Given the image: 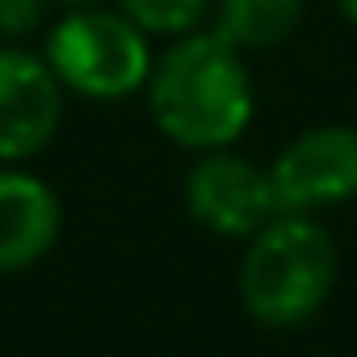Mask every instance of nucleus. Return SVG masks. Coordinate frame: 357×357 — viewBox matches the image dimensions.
<instances>
[{
  "mask_svg": "<svg viewBox=\"0 0 357 357\" xmlns=\"http://www.w3.org/2000/svg\"><path fill=\"white\" fill-rule=\"evenodd\" d=\"M154 127L181 149H227L253 122V77L244 54L218 32H185L149 68Z\"/></svg>",
  "mask_w": 357,
  "mask_h": 357,
  "instance_id": "obj_1",
  "label": "nucleus"
},
{
  "mask_svg": "<svg viewBox=\"0 0 357 357\" xmlns=\"http://www.w3.org/2000/svg\"><path fill=\"white\" fill-rule=\"evenodd\" d=\"M340 249L312 213H276L244 244L240 258V303L267 331H298L335 294Z\"/></svg>",
  "mask_w": 357,
  "mask_h": 357,
  "instance_id": "obj_2",
  "label": "nucleus"
},
{
  "mask_svg": "<svg viewBox=\"0 0 357 357\" xmlns=\"http://www.w3.org/2000/svg\"><path fill=\"white\" fill-rule=\"evenodd\" d=\"M41 59L63 91L82 100H127L145 91L154 54L149 36L122 9L77 5L45 32Z\"/></svg>",
  "mask_w": 357,
  "mask_h": 357,
  "instance_id": "obj_3",
  "label": "nucleus"
},
{
  "mask_svg": "<svg viewBox=\"0 0 357 357\" xmlns=\"http://www.w3.org/2000/svg\"><path fill=\"white\" fill-rule=\"evenodd\" d=\"M276 213H326L357 199V127H307L267 167Z\"/></svg>",
  "mask_w": 357,
  "mask_h": 357,
  "instance_id": "obj_4",
  "label": "nucleus"
},
{
  "mask_svg": "<svg viewBox=\"0 0 357 357\" xmlns=\"http://www.w3.org/2000/svg\"><path fill=\"white\" fill-rule=\"evenodd\" d=\"M185 213L222 240H249L267 218H276L267 167L231 154V145L204 149L185 172Z\"/></svg>",
  "mask_w": 357,
  "mask_h": 357,
  "instance_id": "obj_5",
  "label": "nucleus"
},
{
  "mask_svg": "<svg viewBox=\"0 0 357 357\" xmlns=\"http://www.w3.org/2000/svg\"><path fill=\"white\" fill-rule=\"evenodd\" d=\"M63 118V86L41 54L0 45V163H27L54 140Z\"/></svg>",
  "mask_w": 357,
  "mask_h": 357,
  "instance_id": "obj_6",
  "label": "nucleus"
},
{
  "mask_svg": "<svg viewBox=\"0 0 357 357\" xmlns=\"http://www.w3.org/2000/svg\"><path fill=\"white\" fill-rule=\"evenodd\" d=\"M63 231L59 195L32 172L0 163V276L27 271L54 249Z\"/></svg>",
  "mask_w": 357,
  "mask_h": 357,
  "instance_id": "obj_7",
  "label": "nucleus"
},
{
  "mask_svg": "<svg viewBox=\"0 0 357 357\" xmlns=\"http://www.w3.org/2000/svg\"><path fill=\"white\" fill-rule=\"evenodd\" d=\"M303 18V0H218L213 32L236 50H271L289 41Z\"/></svg>",
  "mask_w": 357,
  "mask_h": 357,
  "instance_id": "obj_8",
  "label": "nucleus"
},
{
  "mask_svg": "<svg viewBox=\"0 0 357 357\" xmlns=\"http://www.w3.org/2000/svg\"><path fill=\"white\" fill-rule=\"evenodd\" d=\"M118 9L145 36H167V41H176V36H185V32H199L208 9H213V0H118Z\"/></svg>",
  "mask_w": 357,
  "mask_h": 357,
  "instance_id": "obj_9",
  "label": "nucleus"
},
{
  "mask_svg": "<svg viewBox=\"0 0 357 357\" xmlns=\"http://www.w3.org/2000/svg\"><path fill=\"white\" fill-rule=\"evenodd\" d=\"M50 0H0V36L5 41H23V36L41 32Z\"/></svg>",
  "mask_w": 357,
  "mask_h": 357,
  "instance_id": "obj_10",
  "label": "nucleus"
},
{
  "mask_svg": "<svg viewBox=\"0 0 357 357\" xmlns=\"http://www.w3.org/2000/svg\"><path fill=\"white\" fill-rule=\"evenodd\" d=\"M335 5H340V14L349 18V27H357V0H335Z\"/></svg>",
  "mask_w": 357,
  "mask_h": 357,
  "instance_id": "obj_11",
  "label": "nucleus"
},
{
  "mask_svg": "<svg viewBox=\"0 0 357 357\" xmlns=\"http://www.w3.org/2000/svg\"><path fill=\"white\" fill-rule=\"evenodd\" d=\"M68 9H77V5H100V0H63Z\"/></svg>",
  "mask_w": 357,
  "mask_h": 357,
  "instance_id": "obj_12",
  "label": "nucleus"
}]
</instances>
